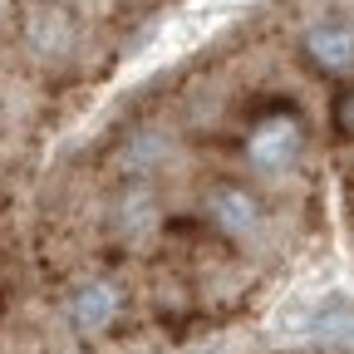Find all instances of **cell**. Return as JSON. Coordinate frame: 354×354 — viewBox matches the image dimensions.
Here are the masks:
<instances>
[{
	"label": "cell",
	"instance_id": "5b68a950",
	"mask_svg": "<svg viewBox=\"0 0 354 354\" xmlns=\"http://www.w3.org/2000/svg\"><path fill=\"white\" fill-rule=\"evenodd\" d=\"M25 39H30V50H35V55H44V59L69 55V39H74L69 15H64V10H55V6H35V10L25 15Z\"/></svg>",
	"mask_w": 354,
	"mask_h": 354
},
{
	"label": "cell",
	"instance_id": "277c9868",
	"mask_svg": "<svg viewBox=\"0 0 354 354\" xmlns=\"http://www.w3.org/2000/svg\"><path fill=\"white\" fill-rule=\"evenodd\" d=\"M305 55L325 74H354V25L349 20H320L305 30Z\"/></svg>",
	"mask_w": 354,
	"mask_h": 354
},
{
	"label": "cell",
	"instance_id": "7a4b0ae2",
	"mask_svg": "<svg viewBox=\"0 0 354 354\" xmlns=\"http://www.w3.org/2000/svg\"><path fill=\"white\" fill-rule=\"evenodd\" d=\"M123 315V290L113 286V281H104V276H94V281H84L74 295H69V325L79 330V335H104V330H113V320Z\"/></svg>",
	"mask_w": 354,
	"mask_h": 354
},
{
	"label": "cell",
	"instance_id": "8992f818",
	"mask_svg": "<svg viewBox=\"0 0 354 354\" xmlns=\"http://www.w3.org/2000/svg\"><path fill=\"white\" fill-rule=\"evenodd\" d=\"M113 221H118L123 236H148V232L158 227V202H153V192H148V187H128L123 202H118V212H113Z\"/></svg>",
	"mask_w": 354,
	"mask_h": 354
},
{
	"label": "cell",
	"instance_id": "ba28073f",
	"mask_svg": "<svg viewBox=\"0 0 354 354\" xmlns=\"http://www.w3.org/2000/svg\"><path fill=\"white\" fill-rule=\"evenodd\" d=\"M335 118H339V133H344V138H354V88H349V94L339 99V109H335Z\"/></svg>",
	"mask_w": 354,
	"mask_h": 354
},
{
	"label": "cell",
	"instance_id": "6da1fadb",
	"mask_svg": "<svg viewBox=\"0 0 354 354\" xmlns=\"http://www.w3.org/2000/svg\"><path fill=\"white\" fill-rule=\"evenodd\" d=\"M300 153H305V128H300L295 113H266L246 133V162L266 177L290 172L300 162Z\"/></svg>",
	"mask_w": 354,
	"mask_h": 354
},
{
	"label": "cell",
	"instance_id": "52a82bcc",
	"mask_svg": "<svg viewBox=\"0 0 354 354\" xmlns=\"http://www.w3.org/2000/svg\"><path fill=\"white\" fill-rule=\"evenodd\" d=\"M162 153H167V138H162V133H138V138L128 143L123 162H128L133 172H148V167H158V162H162Z\"/></svg>",
	"mask_w": 354,
	"mask_h": 354
},
{
	"label": "cell",
	"instance_id": "3957f363",
	"mask_svg": "<svg viewBox=\"0 0 354 354\" xmlns=\"http://www.w3.org/2000/svg\"><path fill=\"white\" fill-rule=\"evenodd\" d=\"M207 216H212L216 232H227V236H236V241L256 236L261 221H266V216H261V202L251 197V187H236V183H221V187L207 192Z\"/></svg>",
	"mask_w": 354,
	"mask_h": 354
},
{
	"label": "cell",
	"instance_id": "9c48e42d",
	"mask_svg": "<svg viewBox=\"0 0 354 354\" xmlns=\"http://www.w3.org/2000/svg\"><path fill=\"white\" fill-rule=\"evenodd\" d=\"M197 354H216V349H197Z\"/></svg>",
	"mask_w": 354,
	"mask_h": 354
}]
</instances>
